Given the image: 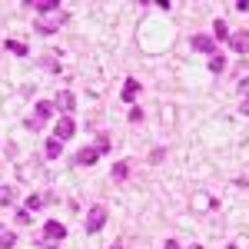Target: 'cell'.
<instances>
[{
  "label": "cell",
  "instance_id": "1",
  "mask_svg": "<svg viewBox=\"0 0 249 249\" xmlns=\"http://www.w3.org/2000/svg\"><path fill=\"white\" fill-rule=\"evenodd\" d=\"M63 239H67V226H63V223H57V219H50V223L43 226V239H40L37 246L40 249H57Z\"/></svg>",
  "mask_w": 249,
  "mask_h": 249
},
{
  "label": "cell",
  "instance_id": "2",
  "mask_svg": "<svg viewBox=\"0 0 249 249\" xmlns=\"http://www.w3.org/2000/svg\"><path fill=\"white\" fill-rule=\"evenodd\" d=\"M107 219H110L107 206H93V210L87 213V232H100L103 226H107Z\"/></svg>",
  "mask_w": 249,
  "mask_h": 249
},
{
  "label": "cell",
  "instance_id": "3",
  "mask_svg": "<svg viewBox=\"0 0 249 249\" xmlns=\"http://www.w3.org/2000/svg\"><path fill=\"white\" fill-rule=\"evenodd\" d=\"M73 133H77V123H73L70 116H60V120H57V126H53V140L67 143V140H73Z\"/></svg>",
  "mask_w": 249,
  "mask_h": 249
},
{
  "label": "cell",
  "instance_id": "4",
  "mask_svg": "<svg viewBox=\"0 0 249 249\" xmlns=\"http://www.w3.org/2000/svg\"><path fill=\"white\" fill-rule=\"evenodd\" d=\"M50 113H53V107L40 100L37 107H34V116L27 120V130H40V123H47V120H50Z\"/></svg>",
  "mask_w": 249,
  "mask_h": 249
},
{
  "label": "cell",
  "instance_id": "5",
  "mask_svg": "<svg viewBox=\"0 0 249 249\" xmlns=\"http://www.w3.org/2000/svg\"><path fill=\"white\" fill-rule=\"evenodd\" d=\"M53 107L60 110V116H70V113H73V107H77V96L70 93V90H60V93L53 96Z\"/></svg>",
  "mask_w": 249,
  "mask_h": 249
},
{
  "label": "cell",
  "instance_id": "6",
  "mask_svg": "<svg viewBox=\"0 0 249 249\" xmlns=\"http://www.w3.org/2000/svg\"><path fill=\"white\" fill-rule=\"evenodd\" d=\"M230 47L236 53H249V30H236L230 34Z\"/></svg>",
  "mask_w": 249,
  "mask_h": 249
},
{
  "label": "cell",
  "instance_id": "7",
  "mask_svg": "<svg viewBox=\"0 0 249 249\" xmlns=\"http://www.w3.org/2000/svg\"><path fill=\"white\" fill-rule=\"evenodd\" d=\"M193 47H196V53H216V40L213 37H206V34H196V37H193Z\"/></svg>",
  "mask_w": 249,
  "mask_h": 249
},
{
  "label": "cell",
  "instance_id": "8",
  "mask_svg": "<svg viewBox=\"0 0 249 249\" xmlns=\"http://www.w3.org/2000/svg\"><path fill=\"white\" fill-rule=\"evenodd\" d=\"M63 27V17H47V20H37V34H57Z\"/></svg>",
  "mask_w": 249,
  "mask_h": 249
},
{
  "label": "cell",
  "instance_id": "9",
  "mask_svg": "<svg viewBox=\"0 0 249 249\" xmlns=\"http://www.w3.org/2000/svg\"><path fill=\"white\" fill-rule=\"evenodd\" d=\"M96 160H100V150H96V146H83V150L77 153V163H80V166H93Z\"/></svg>",
  "mask_w": 249,
  "mask_h": 249
},
{
  "label": "cell",
  "instance_id": "10",
  "mask_svg": "<svg viewBox=\"0 0 249 249\" xmlns=\"http://www.w3.org/2000/svg\"><path fill=\"white\" fill-rule=\"evenodd\" d=\"M136 93H140V80H126V83H123V93H120V100H126V103H133L136 100Z\"/></svg>",
  "mask_w": 249,
  "mask_h": 249
},
{
  "label": "cell",
  "instance_id": "11",
  "mask_svg": "<svg viewBox=\"0 0 249 249\" xmlns=\"http://www.w3.org/2000/svg\"><path fill=\"white\" fill-rule=\"evenodd\" d=\"M30 7H37V14H57V10H60L57 0H34Z\"/></svg>",
  "mask_w": 249,
  "mask_h": 249
},
{
  "label": "cell",
  "instance_id": "12",
  "mask_svg": "<svg viewBox=\"0 0 249 249\" xmlns=\"http://www.w3.org/2000/svg\"><path fill=\"white\" fill-rule=\"evenodd\" d=\"M17 203V190L14 186H0V206H14Z\"/></svg>",
  "mask_w": 249,
  "mask_h": 249
},
{
  "label": "cell",
  "instance_id": "13",
  "mask_svg": "<svg viewBox=\"0 0 249 249\" xmlns=\"http://www.w3.org/2000/svg\"><path fill=\"white\" fill-rule=\"evenodd\" d=\"M43 153H47V160H57V156L63 153V143H60V140H47V146H43Z\"/></svg>",
  "mask_w": 249,
  "mask_h": 249
},
{
  "label": "cell",
  "instance_id": "14",
  "mask_svg": "<svg viewBox=\"0 0 249 249\" xmlns=\"http://www.w3.org/2000/svg\"><path fill=\"white\" fill-rule=\"evenodd\" d=\"M226 70V57L223 53H213L210 57V73H223Z\"/></svg>",
  "mask_w": 249,
  "mask_h": 249
},
{
  "label": "cell",
  "instance_id": "15",
  "mask_svg": "<svg viewBox=\"0 0 249 249\" xmlns=\"http://www.w3.org/2000/svg\"><path fill=\"white\" fill-rule=\"evenodd\" d=\"M23 206H27V213H37V210H43V196H40V193L27 196V203H23Z\"/></svg>",
  "mask_w": 249,
  "mask_h": 249
},
{
  "label": "cell",
  "instance_id": "16",
  "mask_svg": "<svg viewBox=\"0 0 249 249\" xmlns=\"http://www.w3.org/2000/svg\"><path fill=\"white\" fill-rule=\"evenodd\" d=\"M126 176H130V163L123 160V163H116V166H113V179H116V183H123Z\"/></svg>",
  "mask_w": 249,
  "mask_h": 249
},
{
  "label": "cell",
  "instance_id": "17",
  "mask_svg": "<svg viewBox=\"0 0 249 249\" xmlns=\"http://www.w3.org/2000/svg\"><path fill=\"white\" fill-rule=\"evenodd\" d=\"M7 50L14 57H27V43H20V40H7Z\"/></svg>",
  "mask_w": 249,
  "mask_h": 249
},
{
  "label": "cell",
  "instance_id": "18",
  "mask_svg": "<svg viewBox=\"0 0 249 249\" xmlns=\"http://www.w3.org/2000/svg\"><path fill=\"white\" fill-rule=\"evenodd\" d=\"M14 246H17V236L7 232V230H0V249H14Z\"/></svg>",
  "mask_w": 249,
  "mask_h": 249
},
{
  "label": "cell",
  "instance_id": "19",
  "mask_svg": "<svg viewBox=\"0 0 249 249\" xmlns=\"http://www.w3.org/2000/svg\"><path fill=\"white\" fill-rule=\"evenodd\" d=\"M213 30H216V37H219V40L230 37V27H226V20H213Z\"/></svg>",
  "mask_w": 249,
  "mask_h": 249
},
{
  "label": "cell",
  "instance_id": "20",
  "mask_svg": "<svg viewBox=\"0 0 249 249\" xmlns=\"http://www.w3.org/2000/svg\"><path fill=\"white\" fill-rule=\"evenodd\" d=\"M239 96H243V107H249V77L239 80Z\"/></svg>",
  "mask_w": 249,
  "mask_h": 249
},
{
  "label": "cell",
  "instance_id": "21",
  "mask_svg": "<svg viewBox=\"0 0 249 249\" xmlns=\"http://www.w3.org/2000/svg\"><path fill=\"white\" fill-rule=\"evenodd\" d=\"M40 63H43V67H47L50 73H60V63H57V60H53V57H43V60H40Z\"/></svg>",
  "mask_w": 249,
  "mask_h": 249
},
{
  "label": "cell",
  "instance_id": "22",
  "mask_svg": "<svg viewBox=\"0 0 249 249\" xmlns=\"http://www.w3.org/2000/svg\"><path fill=\"white\" fill-rule=\"evenodd\" d=\"M14 223H17V226H27V223H30V213H27V210H20L17 216H14Z\"/></svg>",
  "mask_w": 249,
  "mask_h": 249
},
{
  "label": "cell",
  "instance_id": "23",
  "mask_svg": "<svg viewBox=\"0 0 249 249\" xmlns=\"http://www.w3.org/2000/svg\"><path fill=\"white\" fill-rule=\"evenodd\" d=\"M163 156H166V150H163V146H156L153 153H150V163H163Z\"/></svg>",
  "mask_w": 249,
  "mask_h": 249
},
{
  "label": "cell",
  "instance_id": "24",
  "mask_svg": "<svg viewBox=\"0 0 249 249\" xmlns=\"http://www.w3.org/2000/svg\"><path fill=\"white\" fill-rule=\"evenodd\" d=\"M96 150L107 153V150H110V136H100V140H96Z\"/></svg>",
  "mask_w": 249,
  "mask_h": 249
},
{
  "label": "cell",
  "instance_id": "25",
  "mask_svg": "<svg viewBox=\"0 0 249 249\" xmlns=\"http://www.w3.org/2000/svg\"><path fill=\"white\" fill-rule=\"evenodd\" d=\"M140 120H143V110L133 107V110H130V123H140Z\"/></svg>",
  "mask_w": 249,
  "mask_h": 249
},
{
  "label": "cell",
  "instance_id": "26",
  "mask_svg": "<svg viewBox=\"0 0 249 249\" xmlns=\"http://www.w3.org/2000/svg\"><path fill=\"white\" fill-rule=\"evenodd\" d=\"M196 199H199V203H203V206H199V210H213V206H216V203H213L210 196H196Z\"/></svg>",
  "mask_w": 249,
  "mask_h": 249
},
{
  "label": "cell",
  "instance_id": "27",
  "mask_svg": "<svg viewBox=\"0 0 249 249\" xmlns=\"http://www.w3.org/2000/svg\"><path fill=\"white\" fill-rule=\"evenodd\" d=\"M163 249H179V243H176V239H170V243H166Z\"/></svg>",
  "mask_w": 249,
  "mask_h": 249
},
{
  "label": "cell",
  "instance_id": "28",
  "mask_svg": "<svg viewBox=\"0 0 249 249\" xmlns=\"http://www.w3.org/2000/svg\"><path fill=\"white\" fill-rule=\"evenodd\" d=\"M190 249H203V246H199V243H193V246H190Z\"/></svg>",
  "mask_w": 249,
  "mask_h": 249
},
{
  "label": "cell",
  "instance_id": "29",
  "mask_svg": "<svg viewBox=\"0 0 249 249\" xmlns=\"http://www.w3.org/2000/svg\"><path fill=\"white\" fill-rule=\"evenodd\" d=\"M110 249H123V246H120V243H113V246H110Z\"/></svg>",
  "mask_w": 249,
  "mask_h": 249
},
{
  "label": "cell",
  "instance_id": "30",
  "mask_svg": "<svg viewBox=\"0 0 249 249\" xmlns=\"http://www.w3.org/2000/svg\"><path fill=\"white\" fill-rule=\"evenodd\" d=\"M226 249H239V246H226Z\"/></svg>",
  "mask_w": 249,
  "mask_h": 249
}]
</instances>
